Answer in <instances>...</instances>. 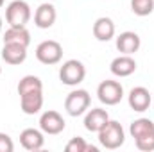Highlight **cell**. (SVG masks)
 Returning <instances> with one entry per match:
<instances>
[{
    "label": "cell",
    "mask_w": 154,
    "mask_h": 152,
    "mask_svg": "<svg viewBox=\"0 0 154 152\" xmlns=\"http://www.w3.org/2000/svg\"><path fill=\"white\" fill-rule=\"evenodd\" d=\"M99 134V141L104 149L108 150H116L124 145L125 141V131L122 127L120 122L116 120H108V123L97 132Z\"/></svg>",
    "instance_id": "1"
},
{
    "label": "cell",
    "mask_w": 154,
    "mask_h": 152,
    "mask_svg": "<svg viewBox=\"0 0 154 152\" xmlns=\"http://www.w3.org/2000/svg\"><path fill=\"white\" fill-rule=\"evenodd\" d=\"M31 5L25 0H13L5 7V20L9 27H25L31 20Z\"/></svg>",
    "instance_id": "2"
},
{
    "label": "cell",
    "mask_w": 154,
    "mask_h": 152,
    "mask_svg": "<svg viewBox=\"0 0 154 152\" xmlns=\"http://www.w3.org/2000/svg\"><path fill=\"white\" fill-rule=\"evenodd\" d=\"M91 97L86 90H74L65 99V109L70 116H81L90 109Z\"/></svg>",
    "instance_id": "3"
},
{
    "label": "cell",
    "mask_w": 154,
    "mask_h": 152,
    "mask_svg": "<svg viewBox=\"0 0 154 152\" xmlns=\"http://www.w3.org/2000/svg\"><path fill=\"white\" fill-rule=\"evenodd\" d=\"M86 77V66L77 61V59H68L63 63L59 68V79L65 86H77L84 81Z\"/></svg>",
    "instance_id": "4"
},
{
    "label": "cell",
    "mask_w": 154,
    "mask_h": 152,
    "mask_svg": "<svg viewBox=\"0 0 154 152\" xmlns=\"http://www.w3.org/2000/svg\"><path fill=\"white\" fill-rule=\"evenodd\" d=\"M61 57H63V47L54 39H45L36 47V59L43 65H57Z\"/></svg>",
    "instance_id": "5"
},
{
    "label": "cell",
    "mask_w": 154,
    "mask_h": 152,
    "mask_svg": "<svg viewBox=\"0 0 154 152\" xmlns=\"http://www.w3.org/2000/svg\"><path fill=\"white\" fill-rule=\"evenodd\" d=\"M97 97L106 106H116L124 99V88L118 81H102L97 88Z\"/></svg>",
    "instance_id": "6"
},
{
    "label": "cell",
    "mask_w": 154,
    "mask_h": 152,
    "mask_svg": "<svg viewBox=\"0 0 154 152\" xmlns=\"http://www.w3.org/2000/svg\"><path fill=\"white\" fill-rule=\"evenodd\" d=\"M65 118L57 111H45V113L39 116V129L45 132V134H59L65 131Z\"/></svg>",
    "instance_id": "7"
},
{
    "label": "cell",
    "mask_w": 154,
    "mask_h": 152,
    "mask_svg": "<svg viewBox=\"0 0 154 152\" xmlns=\"http://www.w3.org/2000/svg\"><path fill=\"white\" fill-rule=\"evenodd\" d=\"M127 102H129V108L136 113H143L149 109L151 102H152V97L149 93L147 88L143 86H136L129 91V97H127Z\"/></svg>",
    "instance_id": "8"
},
{
    "label": "cell",
    "mask_w": 154,
    "mask_h": 152,
    "mask_svg": "<svg viewBox=\"0 0 154 152\" xmlns=\"http://www.w3.org/2000/svg\"><path fill=\"white\" fill-rule=\"evenodd\" d=\"M109 70L115 77H129L131 74L136 72V61L133 59V56L127 54H120L115 57L109 65Z\"/></svg>",
    "instance_id": "9"
},
{
    "label": "cell",
    "mask_w": 154,
    "mask_h": 152,
    "mask_svg": "<svg viewBox=\"0 0 154 152\" xmlns=\"http://www.w3.org/2000/svg\"><path fill=\"white\" fill-rule=\"evenodd\" d=\"M20 143L25 150L29 152H36L41 150L43 145H45V138H43V131H38V129H23L22 134H20Z\"/></svg>",
    "instance_id": "10"
},
{
    "label": "cell",
    "mask_w": 154,
    "mask_h": 152,
    "mask_svg": "<svg viewBox=\"0 0 154 152\" xmlns=\"http://www.w3.org/2000/svg\"><path fill=\"white\" fill-rule=\"evenodd\" d=\"M140 45H142V39L133 31H125V32H122V34L116 36V48H118L120 54L133 56L134 52H138Z\"/></svg>",
    "instance_id": "11"
},
{
    "label": "cell",
    "mask_w": 154,
    "mask_h": 152,
    "mask_svg": "<svg viewBox=\"0 0 154 152\" xmlns=\"http://www.w3.org/2000/svg\"><path fill=\"white\" fill-rule=\"evenodd\" d=\"M108 120H109V114L106 109H102V108H93V109H90L86 116H84V127H86V131H90V132H99L106 123H108Z\"/></svg>",
    "instance_id": "12"
},
{
    "label": "cell",
    "mask_w": 154,
    "mask_h": 152,
    "mask_svg": "<svg viewBox=\"0 0 154 152\" xmlns=\"http://www.w3.org/2000/svg\"><path fill=\"white\" fill-rule=\"evenodd\" d=\"M56 18H57L56 7L52 4H48V2H43L34 13V23L39 29H50L54 25Z\"/></svg>",
    "instance_id": "13"
},
{
    "label": "cell",
    "mask_w": 154,
    "mask_h": 152,
    "mask_svg": "<svg viewBox=\"0 0 154 152\" xmlns=\"http://www.w3.org/2000/svg\"><path fill=\"white\" fill-rule=\"evenodd\" d=\"M2 59L7 65H22L27 59V47L18 45V43H4Z\"/></svg>",
    "instance_id": "14"
},
{
    "label": "cell",
    "mask_w": 154,
    "mask_h": 152,
    "mask_svg": "<svg viewBox=\"0 0 154 152\" xmlns=\"http://www.w3.org/2000/svg\"><path fill=\"white\" fill-rule=\"evenodd\" d=\"M93 36L99 41H109L115 38V23L108 16H100L93 23Z\"/></svg>",
    "instance_id": "15"
},
{
    "label": "cell",
    "mask_w": 154,
    "mask_h": 152,
    "mask_svg": "<svg viewBox=\"0 0 154 152\" xmlns=\"http://www.w3.org/2000/svg\"><path fill=\"white\" fill-rule=\"evenodd\" d=\"M20 108L25 114H36L43 108V91H31L20 97Z\"/></svg>",
    "instance_id": "16"
},
{
    "label": "cell",
    "mask_w": 154,
    "mask_h": 152,
    "mask_svg": "<svg viewBox=\"0 0 154 152\" xmlns=\"http://www.w3.org/2000/svg\"><path fill=\"white\" fill-rule=\"evenodd\" d=\"M4 43H18L23 47L31 45V32L25 27H9L4 32Z\"/></svg>",
    "instance_id": "17"
},
{
    "label": "cell",
    "mask_w": 154,
    "mask_h": 152,
    "mask_svg": "<svg viewBox=\"0 0 154 152\" xmlns=\"http://www.w3.org/2000/svg\"><path fill=\"white\" fill-rule=\"evenodd\" d=\"M129 132H131V136L134 140H140L143 136H149V134L154 132V122L149 120V118H138V120H134L131 123Z\"/></svg>",
    "instance_id": "18"
},
{
    "label": "cell",
    "mask_w": 154,
    "mask_h": 152,
    "mask_svg": "<svg viewBox=\"0 0 154 152\" xmlns=\"http://www.w3.org/2000/svg\"><path fill=\"white\" fill-rule=\"evenodd\" d=\"M31 91H43V82L41 79L36 75H25L20 79L18 82V95H25V93H31Z\"/></svg>",
    "instance_id": "19"
},
{
    "label": "cell",
    "mask_w": 154,
    "mask_h": 152,
    "mask_svg": "<svg viewBox=\"0 0 154 152\" xmlns=\"http://www.w3.org/2000/svg\"><path fill=\"white\" fill-rule=\"evenodd\" d=\"M131 11L136 16H149L154 11V0H131Z\"/></svg>",
    "instance_id": "20"
},
{
    "label": "cell",
    "mask_w": 154,
    "mask_h": 152,
    "mask_svg": "<svg viewBox=\"0 0 154 152\" xmlns=\"http://www.w3.org/2000/svg\"><path fill=\"white\" fill-rule=\"evenodd\" d=\"M88 147H90V145L84 141V138L75 136V138H72V140L66 143L65 150L66 152H88Z\"/></svg>",
    "instance_id": "21"
},
{
    "label": "cell",
    "mask_w": 154,
    "mask_h": 152,
    "mask_svg": "<svg viewBox=\"0 0 154 152\" xmlns=\"http://www.w3.org/2000/svg\"><path fill=\"white\" fill-rule=\"evenodd\" d=\"M136 143V149L142 152H152L154 150V132L149 134V136H143L140 140H134Z\"/></svg>",
    "instance_id": "22"
},
{
    "label": "cell",
    "mask_w": 154,
    "mask_h": 152,
    "mask_svg": "<svg viewBox=\"0 0 154 152\" xmlns=\"http://www.w3.org/2000/svg\"><path fill=\"white\" fill-rule=\"evenodd\" d=\"M14 150V143L11 140L9 134L0 132V152H13Z\"/></svg>",
    "instance_id": "23"
},
{
    "label": "cell",
    "mask_w": 154,
    "mask_h": 152,
    "mask_svg": "<svg viewBox=\"0 0 154 152\" xmlns=\"http://www.w3.org/2000/svg\"><path fill=\"white\" fill-rule=\"evenodd\" d=\"M4 2H5V0H0V7H2V5H4Z\"/></svg>",
    "instance_id": "24"
},
{
    "label": "cell",
    "mask_w": 154,
    "mask_h": 152,
    "mask_svg": "<svg viewBox=\"0 0 154 152\" xmlns=\"http://www.w3.org/2000/svg\"><path fill=\"white\" fill-rule=\"evenodd\" d=\"M0 31H2V18H0Z\"/></svg>",
    "instance_id": "25"
},
{
    "label": "cell",
    "mask_w": 154,
    "mask_h": 152,
    "mask_svg": "<svg viewBox=\"0 0 154 152\" xmlns=\"http://www.w3.org/2000/svg\"><path fill=\"white\" fill-rule=\"evenodd\" d=\"M0 74H2V66H0Z\"/></svg>",
    "instance_id": "26"
}]
</instances>
